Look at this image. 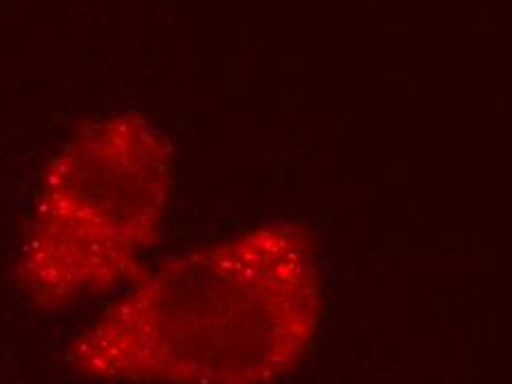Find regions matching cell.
Returning <instances> with one entry per match:
<instances>
[{
	"instance_id": "1",
	"label": "cell",
	"mask_w": 512,
	"mask_h": 384,
	"mask_svg": "<svg viewBox=\"0 0 512 384\" xmlns=\"http://www.w3.org/2000/svg\"><path fill=\"white\" fill-rule=\"evenodd\" d=\"M323 320V274L303 226L265 221L168 256L73 340L95 380L272 384Z\"/></svg>"
},
{
	"instance_id": "2",
	"label": "cell",
	"mask_w": 512,
	"mask_h": 384,
	"mask_svg": "<svg viewBox=\"0 0 512 384\" xmlns=\"http://www.w3.org/2000/svg\"><path fill=\"white\" fill-rule=\"evenodd\" d=\"M170 195L173 151L140 115L93 122L51 159L20 252V281L47 307L137 279Z\"/></svg>"
}]
</instances>
